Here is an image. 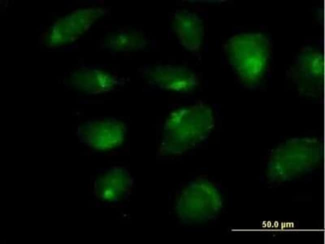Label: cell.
I'll return each mask as SVG.
<instances>
[{"mask_svg": "<svg viewBox=\"0 0 325 244\" xmlns=\"http://www.w3.org/2000/svg\"><path fill=\"white\" fill-rule=\"evenodd\" d=\"M210 110L195 106L174 113L168 120L162 147L166 152L178 153L200 141L212 125Z\"/></svg>", "mask_w": 325, "mask_h": 244, "instance_id": "6da1fadb", "label": "cell"}, {"mask_svg": "<svg viewBox=\"0 0 325 244\" xmlns=\"http://www.w3.org/2000/svg\"><path fill=\"white\" fill-rule=\"evenodd\" d=\"M258 39L252 34H242L232 38L229 43L230 62L240 77L252 82L263 73L266 58L261 57Z\"/></svg>", "mask_w": 325, "mask_h": 244, "instance_id": "7a4b0ae2", "label": "cell"}, {"mask_svg": "<svg viewBox=\"0 0 325 244\" xmlns=\"http://www.w3.org/2000/svg\"><path fill=\"white\" fill-rule=\"evenodd\" d=\"M123 125L110 120L88 122L78 129L80 140L86 145L98 150L114 147L122 141Z\"/></svg>", "mask_w": 325, "mask_h": 244, "instance_id": "3957f363", "label": "cell"}, {"mask_svg": "<svg viewBox=\"0 0 325 244\" xmlns=\"http://www.w3.org/2000/svg\"><path fill=\"white\" fill-rule=\"evenodd\" d=\"M208 187L201 184L188 187L182 193L176 209L180 218L188 223H198L208 214Z\"/></svg>", "mask_w": 325, "mask_h": 244, "instance_id": "277c9868", "label": "cell"}, {"mask_svg": "<svg viewBox=\"0 0 325 244\" xmlns=\"http://www.w3.org/2000/svg\"><path fill=\"white\" fill-rule=\"evenodd\" d=\"M132 180L128 172L122 168H114L100 176L95 182L94 193L106 202H117L130 192Z\"/></svg>", "mask_w": 325, "mask_h": 244, "instance_id": "5b68a950", "label": "cell"}, {"mask_svg": "<svg viewBox=\"0 0 325 244\" xmlns=\"http://www.w3.org/2000/svg\"><path fill=\"white\" fill-rule=\"evenodd\" d=\"M174 27L184 47L191 51L199 48L202 37V25L197 15L186 10L176 12L174 14Z\"/></svg>", "mask_w": 325, "mask_h": 244, "instance_id": "8992f818", "label": "cell"}, {"mask_svg": "<svg viewBox=\"0 0 325 244\" xmlns=\"http://www.w3.org/2000/svg\"><path fill=\"white\" fill-rule=\"evenodd\" d=\"M150 77L159 86L176 91H186L195 84L196 78L188 69L176 66H158L152 71Z\"/></svg>", "mask_w": 325, "mask_h": 244, "instance_id": "52a82bcc", "label": "cell"}, {"mask_svg": "<svg viewBox=\"0 0 325 244\" xmlns=\"http://www.w3.org/2000/svg\"><path fill=\"white\" fill-rule=\"evenodd\" d=\"M72 79L76 87L90 93L107 91L116 84L111 75L98 70L80 71L73 75Z\"/></svg>", "mask_w": 325, "mask_h": 244, "instance_id": "ba28073f", "label": "cell"}, {"mask_svg": "<svg viewBox=\"0 0 325 244\" xmlns=\"http://www.w3.org/2000/svg\"><path fill=\"white\" fill-rule=\"evenodd\" d=\"M110 47L116 50L130 51L143 47L146 44L144 36L135 31H122L113 35L109 41Z\"/></svg>", "mask_w": 325, "mask_h": 244, "instance_id": "9c48e42d", "label": "cell"}]
</instances>
